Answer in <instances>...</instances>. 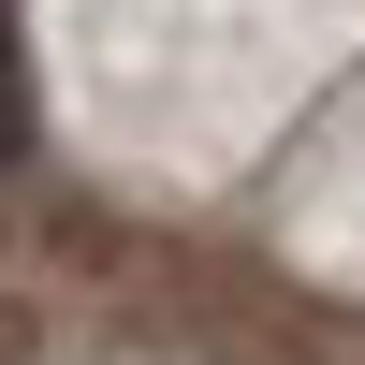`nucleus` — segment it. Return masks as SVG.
I'll list each match as a JSON object with an SVG mask.
<instances>
[{
  "label": "nucleus",
  "instance_id": "f257e3e1",
  "mask_svg": "<svg viewBox=\"0 0 365 365\" xmlns=\"http://www.w3.org/2000/svg\"><path fill=\"white\" fill-rule=\"evenodd\" d=\"M29 132H44V73H29V15L0 0V161H29Z\"/></svg>",
  "mask_w": 365,
  "mask_h": 365
}]
</instances>
